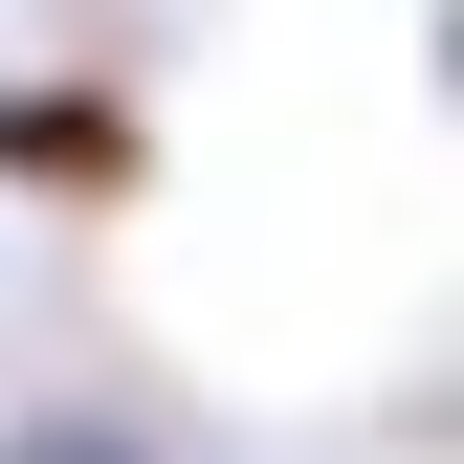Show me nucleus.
<instances>
[{
    "instance_id": "f257e3e1",
    "label": "nucleus",
    "mask_w": 464,
    "mask_h": 464,
    "mask_svg": "<svg viewBox=\"0 0 464 464\" xmlns=\"http://www.w3.org/2000/svg\"><path fill=\"white\" fill-rule=\"evenodd\" d=\"M155 178V111L111 67H23L0 89V199H133Z\"/></svg>"
},
{
    "instance_id": "f03ea898",
    "label": "nucleus",
    "mask_w": 464,
    "mask_h": 464,
    "mask_svg": "<svg viewBox=\"0 0 464 464\" xmlns=\"http://www.w3.org/2000/svg\"><path fill=\"white\" fill-rule=\"evenodd\" d=\"M0 464H155V442H133V420H23Z\"/></svg>"
}]
</instances>
